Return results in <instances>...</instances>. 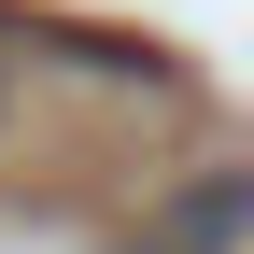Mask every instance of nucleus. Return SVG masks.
Instances as JSON below:
<instances>
[{
    "mask_svg": "<svg viewBox=\"0 0 254 254\" xmlns=\"http://www.w3.org/2000/svg\"><path fill=\"white\" fill-rule=\"evenodd\" d=\"M240 240H254V155H212V170H184L170 198L141 212L127 254H240Z\"/></svg>",
    "mask_w": 254,
    "mask_h": 254,
    "instance_id": "obj_1",
    "label": "nucleus"
},
{
    "mask_svg": "<svg viewBox=\"0 0 254 254\" xmlns=\"http://www.w3.org/2000/svg\"><path fill=\"white\" fill-rule=\"evenodd\" d=\"M0 127H14V71H0Z\"/></svg>",
    "mask_w": 254,
    "mask_h": 254,
    "instance_id": "obj_2",
    "label": "nucleus"
}]
</instances>
